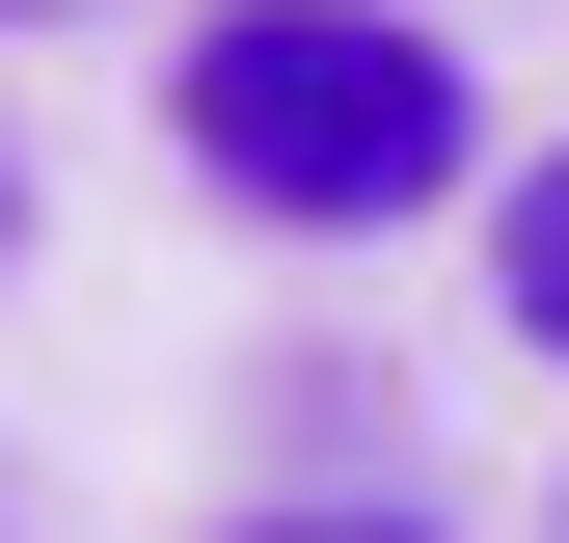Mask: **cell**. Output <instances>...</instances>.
Returning a JSON list of instances; mask_svg holds the SVG:
<instances>
[{
  "label": "cell",
  "instance_id": "cell-1",
  "mask_svg": "<svg viewBox=\"0 0 569 543\" xmlns=\"http://www.w3.org/2000/svg\"><path fill=\"white\" fill-rule=\"evenodd\" d=\"M163 136H190V190H244V218H299V245H380V218H435L488 164L461 28H407V0H218V28L163 55Z\"/></svg>",
  "mask_w": 569,
  "mask_h": 543
},
{
  "label": "cell",
  "instance_id": "cell-5",
  "mask_svg": "<svg viewBox=\"0 0 569 543\" xmlns=\"http://www.w3.org/2000/svg\"><path fill=\"white\" fill-rule=\"evenodd\" d=\"M0 28H109V0H0Z\"/></svg>",
  "mask_w": 569,
  "mask_h": 543
},
{
  "label": "cell",
  "instance_id": "cell-3",
  "mask_svg": "<svg viewBox=\"0 0 569 543\" xmlns=\"http://www.w3.org/2000/svg\"><path fill=\"white\" fill-rule=\"evenodd\" d=\"M218 543H461V516H380V490H299V516H218Z\"/></svg>",
  "mask_w": 569,
  "mask_h": 543
},
{
  "label": "cell",
  "instance_id": "cell-2",
  "mask_svg": "<svg viewBox=\"0 0 569 543\" xmlns=\"http://www.w3.org/2000/svg\"><path fill=\"white\" fill-rule=\"evenodd\" d=\"M488 299H516V354L569 381V136H542L516 190H488Z\"/></svg>",
  "mask_w": 569,
  "mask_h": 543
},
{
  "label": "cell",
  "instance_id": "cell-4",
  "mask_svg": "<svg viewBox=\"0 0 569 543\" xmlns=\"http://www.w3.org/2000/svg\"><path fill=\"white\" fill-rule=\"evenodd\" d=\"M0 272H28V136H0Z\"/></svg>",
  "mask_w": 569,
  "mask_h": 543
}]
</instances>
